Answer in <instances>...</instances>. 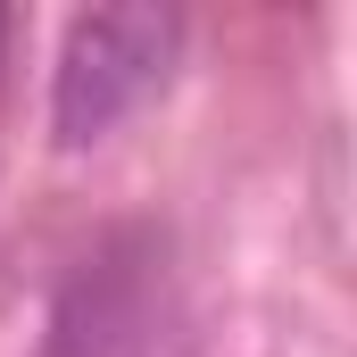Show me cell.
Masks as SVG:
<instances>
[{
    "instance_id": "6da1fadb",
    "label": "cell",
    "mask_w": 357,
    "mask_h": 357,
    "mask_svg": "<svg viewBox=\"0 0 357 357\" xmlns=\"http://www.w3.org/2000/svg\"><path fill=\"white\" fill-rule=\"evenodd\" d=\"M42 357H183V307H175V274H167V241L142 233V225L100 233L50 299Z\"/></svg>"
},
{
    "instance_id": "3957f363",
    "label": "cell",
    "mask_w": 357,
    "mask_h": 357,
    "mask_svg": "<svg viewBox=\"0 0 357 357\" xmlns=\"http://www.w3.org/2000/svg\"><path fill=\"white\" fill-rule=\"evenodd\" d=\"M0 42H8V17H0Z\"/></svg>"
},
{
    "instance_id": "7a4b0ae2",
    "label": "cell",
    "mask_w": 357,
    "mask_h": 357,
    "mask_svg": "<svg viewBox=\"0 0 357 357\" xmlns=\"http://www.w3.org/2000/svg\"><path fill=\"white\" fill-rule=\"evenodd\" d=\"M175 50H183L175 8H84L67 25L59 75H50V133H59V150L108 142L150 91L175 75Z\"/></svg>"
}]
</instances>
